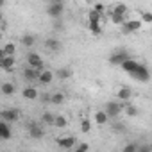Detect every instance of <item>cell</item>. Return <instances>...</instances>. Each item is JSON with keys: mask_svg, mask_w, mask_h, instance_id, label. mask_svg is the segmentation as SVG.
I'll return each mask as SVG.
<instances>
[{"mask_svg": "<svg viewBox=\"0 0 152 152\" xmlns=\"http://www.w3.org/2000/svg\"><path fill=\"white\" fill-rule=\"evenodd\" d=\"M27 66L36 68V70H43V66H45L43 57H41L38 52H31V54L27 56Z\"/></svg>", "mask_w": 152, "mask_h": 152, "instance_id": "1", "label": "cell"}, {"mask_svg": "<svg viewBox=\"0 0 152 152\" xmlns=\"http://www.w3.org/2000/svg\"><path fill=\"white\" fill-rule=\"evenodd\" d=\"M141 25H143V23H141L140 20H129V22H124L120 27H122V32H124V34H131V32L140 31Z\"/></svg>", "mask_w": 152, "mask_h": 152, "instance_id": "2", "label": "cell"}, {"mask_svg": "<svg viewBox=\"0 0 152 152\" xmlns=\"http://www.w3.org/2000/svg\"><path fill=\"white\" fill-rule=\"evenodd\" d=\"M63 11H64L63 2H50V6H48V9H47V15H48L50 18H59V16L63 15Z\"/></svg>", "mask_w": 152, "mask_h": 152, "instance_id": "3", "label": "cell"}, {"mask_svg": "<svg viewBox=\"0 0 152 152\" xmlns=\"http://www.w3.org/2000/svg\"><path fill=\"white\" fill-rule=\"evenodd\" d=\"M131 75H132L134 79H138L140 83H147L148 77H150V75H148V70H147L145 66H141V64H138V68H136L134 72H131Z\"/></svg>", "mask_w": 152, "mask_h": 152, "instance_id": "4", "label": "cell"}, {"mask_svg": "<svg viewBox=\"0 0 152 152\" xmlns=\"http://www.w3.org/2000/svg\"><path fill=\"white\" fill-rule=\"evenodd\" d=\"M104 111L107 113L109 118H111V116H118V115L124 111V104H120V102H109Z\"/></svg>", "mask_w": 152, "mask_h": 152, "instance_id": "5", "label": "cell"}, {"mask_svg": "<svg viewBox=\"0 0 152 152\" xmlns=\"http://www.w3.org/2000/svg\"><path fill=\"white\" fill-rule=\"evenodd\" d=\"M54 81V73L50 72V70H39V75H38V83L39 84H43V86H48L50 83Z\"/></svg>", "mask_w": 152, "mask_h": 152, "instance_id": "6", "label": "cell"}, {"mask_svg": "<svg viewBox=\"0 0 152 152\" xmlns=\"http://www.w3.org/2000/svg\"><path fill=\"white\" fill-rule=\"evenodd\" d=\"M22 75H23V79H25V81H29V83H36V81H38V75H39V70L27 66V68H23Z\"/></svg>", "mask_w": 152, "mask_h": 152, "instance_id": "7", "label": "cell"}, {"mask_svg": "<svg viewBox=\"0 0 152 152\" xmlns=\"http://www.w3.org/2000/svg\"><path fill=\"white\" fill-rule=\"evenodd\" d=\"M2 118H4V122H7V124H13V122H16L18 118H20V113H18V109H4L2 113Z\"/></svg>", "mask_w": 152, "mask_h": 152, "instance_id": "8", "label": "cell"}, {"mask_svg": "<svg viewBox=\"0 0 152 152\" xmlns=\"http://www.w3.org/2000/svg\"><path fill=\"white\" fill-rule=\"evenodd\" d=\"M57 145L61 147V148H73L75 147V138L73 136H61V138H57Z\"/></svg>", "mask_w": 152, "mask_h": 152, "instance_id": "9", "label": "cell"}, {"mask_svg": "<svg viewBox=\"0 0 152 152\" xmlns=\"http://www.w3.org/2000/svg\"><path fill=\"white\" fill-rule=\"evenodd\" d=\"M29 134H31V138H34V140H41V138H43V129H41L36 122H31V124H29Z\"/></svg>", "mask_w": 152, "mask_h": 152, "instance_id": "10", "label": "cell"}, {"mask_svg": "<svg viewBox=\"0 0 152 152\" xmlns=\"http://www.w3.org/2000/svg\"><path fill=\"white\" fill-rule=\"evenodd\" d=\"M16 64L13 56H2L0 57V68L2 70H13V66Z\"/></svg>", "mask_w": 152, "mask_h": 152, "instance_id": "11", "label": "cell"}, {"mask_svg": "<svg viewBox=\"0 0 152 152\" xmlns=\"http://www.w3.org/2000/svg\"><path fill=\"white\" fill-rule=\"evenodd\" d=\"M138 64H140V63H136L134 59H129V57H127V59H124V61H122V64H120V68H122L124 72H127V73H131V72H134V70L138 68Z\"/></svg>", "mask_w": 152, "mask_h": 152, "instance_id": "12", "label": "cell"}, {"mask_svg": "<svg viewBox=\"0 0 152 152\" xmlns=\"http://www.w3.org/2000/svg\"><path fill=\"white\" fill-rule=\"evenodd\" d=\"M45 47H47L48 50H52V52H59L63 45H61V41L56 39V38H47V39H45Z\"/></svg>", "mask_w": 152, "mask_h": 152, "instance_id": "13", "label": "cell"}, {"mask_svg": "<svg viewBox=\"0 0 152 152\" xmlns=\"http://www.w3.org/2000/svg\"><path fill=\"white\" fill-rule=\"evenodd\" d=\"M22 95H23V99H27V100H34V99H38V88H34V86H27V88H23V91H22Z\"/></svg>", "mask_w": 152, "mask_h": 152, "instance_id": "14", "label": "cell"}, {"mask_svg": "<svg viewBox=\"0 0 152 152\" xmlns=\"http://www.w3.org/2000/svg\"><path fill=\"white\" fill-rule=\"evenodd\" d=\"M93 122L97 124V125H106L107 122H109V116H107V113L106 111H97L95 113V116H93Z\"/></svg>", "mask_w": 152, "mask_h": 152, "instance_id": "15", "label": "cell"}, {"mask_svg": "<svg viewBox=\"0 0 152 152\" xmlns=\"http://www.w3.org/2000/svg\"><path fill=\"white\" fill-rule=\"evenodd\" d=\"M127 57H129V56H127L125 52H115V54L109 57V63H111V64H115V66H120V64H122V61H124V59H127Z\"/></svg>", "mask_w": 152, "mask_h": 152, "instance_id": "16", "label": "cell"}, {"mask_svg": "<svg viewBox=\"0 0 152 152\" xmlns=\"http://www.w3.org/2000/svg\"><path fill=\"white\" fill-rule=\"evenodd\" d=\"M0 91H2V95H6V97H11V95L16 93V88H15L13 83H4L0 86Z\"/></svg>", "mask_w": 152, "mask_h": 152, "instance_id": "17", "label": "cell"}, {"mask_svg": "<svg viewBox=\"0 0 152 152\" xmlns=\"http://www.w3.org/2000/svg\"><path fill=\"white\" fill-rule=\"evenodd\" d=\"M11 138V127L7 122H0V140H9Z\"/></svg>", "mask_w": 152, "mask_h": 152, "instance_id": "18", "label": "cell"}, {"mask_svg": "<svg viewBox=\"0 0 152 152\" xmlns=\"http://www.w3.org/2000/svg\"><path fill=\"white\" fill-rule=\"evenodd\" d=\"M116 97H118V100L127 102V100L132 97V91H131V88H120V90L116 91Z\"/></svg>", "mask_w": 152, "mask_h": 152, "instance_id": "19", "label": "cell"}, {"mask_svg": "<svg viewBox=\"0 0 152 152\" xmlns=\"http://www.w3.org/2000/svg\"><path fill=\"white\" fill-rule=\"evenodd\" d=\"M66 124H68L66 116H63V115H57V116H54V124H52V125H56V127L63 129V127H66Z\"/></svg>", "mask_w": 152, "mask_h": 152, "instance_id": "20", "label": "cell"}, {"mask_svg": "<svg viewBox=\"0 0 152 152\" xmlns=\"http://www.w3.org/2000/svg\"><path fill=\"white\" fill-rule=\"evenodd\" d=\"M2 50H4L6 56H15V52H16V45H15L13 41H9V43H6V45L2 47Z\"/></svg>", "mask_w": 152, "mask_h": 152, "instance_id": "21", "label": "cell"}, {"mask_svg": "<svg viewBox=\"0 0 152 152\" xmlns=\"http://www.w3.org/2000/svg\"><path fill=\"white\" fill-rule=\"evenodd\" d=\"M88 23H100V15L95 9H91L88 13Z\"/></svg>", "mask_w": 152, "mask_h": 152, "instance_id": "22", "label": "cell"}, {"mask_svg": "<svg viewBox=\"0 0 152 152\" xmlns=\"http://www.w3.org/2000/svg\"><path fill=\"white\" fill-rule=\"evenodd\" d=\"M50 102L56 104V106H61V104L64 102V95H63V93H52V95H50Z\"/></svg>", "mask_w": 152, "mask_h": 152, "instance_id": "23", "label": "cell"}, {"mask_svg": "<svg viewBox=\"0 0 152 152\" xmlns=\"http://www.w3.org/2000/svg\"><path fill=\"white\" fill-rule=\"evenodd\" d=\"M54 116H56V115H52L50 111H45V113L41 115V122L47 124V125H52V124H54Z\"/></svg>", "mask_w": 152, "mask_h": 152, "instance_id": "24", "label": "cell"}, {"mask_svg": "<svg viewBox=\"0 0 152 152\" xmlns=\"http://www.w3.org/2000/svg\"><path fill=\"white\" fill-rule=\"evenodd\" d=\"M34 43H36L34 36H31V34H25V36H22V45H23V47H32Z\"/></svg>", "mask_w": 152, "mask_h": 152, "instance_id": "25", "label": "cell"}, {"mask_svg": "<svg viewBox=\"0 0 152 152\" xmlns=\"http://www.w3.org/2000/svg\"><path fill=\"white\" fill-rule=\"evenodd\" d=\"M90 131H91V122L86 120V118H83V120H81V132H83V134H88Z\"/></svg>", "mask_w": 152, "mask_h": 152, "instance_id": "26", "label": "cell"}, {"mask_svg": "<svg viewBox=\"0 0 152 152\" xmlns=\"http://www.w3.org/2000/svg\"><path fill=\"white\" fill-rule=\"evenodd\" d=\"M56 75H57V77H59L61 81H66V79L70 77V75H72V72H70L68 68H61V70H57V73H56Z\"/></svg>", "mask_w": 152, "mask_h": 152, "instance_id": "27", "label": "cell"}, {"mask_svg": "<svg viewBox=\"0 0 152 152\" xmlns=\"http://www.w3.org/2000/svg\"><path fill=\"white\" fill-rule=\"evenodd\" d=\"M122 113H125V115H129V116H138V115H140V109L134 107V106H127V107H124Z\"/></svg>", "mask_w": 152, "mask_h": 152, "instance_id": "28", "label": "cell"}, {"mask_svg": "<svg viewBox=\"0 0 152 152\" xmlns=\"http://www.w3.org/2000/svg\"><path fill=\"white\" fill-rule=\"evenodd\" d=\"M111 13H115V15H122V16H125V15H127V6H124V4H118V6H115V9H113Z\"/></svg>", "mask_w": 152, "mask_h": 152, "instance_id": "29", "label": "cell"}, {"mask_svg": "<svg viewBox=\"0 0 152 152\" xmlns=\"http://www.w3.org/2000/svg\"><path fill=\"white\" fill-rule=\"evenodd\" d=\"M109 16H111V20H113V23H115V25H122V23L125 22V16H122V15H115V13H109Z\"/></svg>", "mask_w": 152, "mask_h": 152, "instance_id": "30", "label": "cell"}, {"mask_svg": "<svg viewBox=\"0 0 152 152\" xmlns=\"http://www.w3.org/2000/svg\"><path fill=\"white\" fill-rule=\"evenodd\" d=\"M90 31L95 34V36H100V23H90Z\"/></svg>", "mask_w": 152, "mask_h": 152, "instance_id": "31", "label": "cell"}, {"mask_svg": "<svg viewBox=\"0 0 152 152\" xmlns=\"http://www.w3.org/2000/svg\"><path fill=\"white\" fill-rule=\"evenodd\" d=\"M140 22H141V23H150V22H152V15H150V13H143Z\"/></svg>", "mask_w": 152, "mask_h": 152, "instance_id": "32", "label": "cell"}, {"mask_svg": "<svg viewBox=\"0 0 152 152\" xmlns=\"http://www.w3.org/2000/svg\"><path fill=\"white\" fill-rule=\"evenodd\" d=\"M136 150H140V148H138V145H132V143L124 147V152H136Z\"/></svg>", "mask_w": 152, "mask_h": 152, "instance_id": "33", "label": "cell"}, {"mask_svg": "<svg viewBox=\"0 0 152 152\" xmlns=\"http://www.w3.org/2000/svg\"><path fill=\"white\" fill-rule=\"evenodd\" d=\"M93 9H95V11H97L99 15H102V13L106 11V7H104V4H95V7H93Z\"/></svg>", "mask_w": 152, "mask_h": 152, "instance_id": "34", "label": "cell"}, {"mask_svg": "<svg viewBox=\"0 0 152 152\" xmlns=\"http://www.w3.org/2000/svg\"><path fill=\"white\" fill-rule=\"evenodd\" d=\"M77 150H79V152H84V150H90V145H88V143H81V145H77Z\"/></svg>", "mask_w": 152, "mask_h": 152, "instance_id": "35", "label": "cell"}, {"mask_svg": "<svg viewBox=\"0 0 152 152\" xmlns=\"http://www.w3.org/2000/svg\"><path fill=\"white\" fill-rule=\"evenodd\" d=\"M4 6H6V0H0V9H2Z\"/></svg>", "mask_w": 152, "mask_h": 152, "instance_id": "36", "label": "cell"}, {"mask_svg": "<svg viewBox=\"0 0 152 152\" xmlns=\"http://www.w3.org/2000/svg\"><path fill=\"white\" fill-rule=\"evenodd\" d=\"M4 22V15H2V11H0V23Z\"/></svg>", "mask_w": 152, "mask_h": 152, "instance_id": "37", "label": "cell"}, {"mask_svg": "<svg viewBox=\"0 0 152 152\" xmlns=\"http://www.w3.org/2000/svg\"><path fill=\"white\" fill-rule=\"evenodd\" d=\"M2 56H6V54H4V50H2V48H0V57H2Z\"/></svg>", "mask_w": 152, "mask_h": 152, "instance_id": "38", "label": "cell"}, {"mask_svg": "<svg viewBox=\"0 0 152 152\" xmlns=\"http://www.w3.org/2000/svg\"><path fill=\"white\" fill-rule=\"evenodd\" d=\"M50 2H63V0H50Z\"/></svg>", "mask_w": 152, "mask_h": 152, "instance_id": "39", "label": "cell"}]
</instances>
